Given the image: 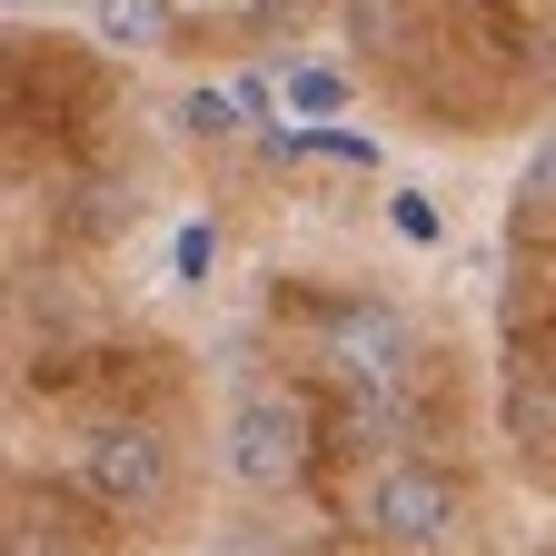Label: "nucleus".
I'll use <instances>...</instances> for the list:
<instances>
[{"label":"nucleus","mask_w":556,"mask_h":556,"mask_svg":"<svg viewBox=\"0 0 556 556\" xmlns=\"http://www.w3.org/2000/svg\"><path fill=\"white\" fill-rule=\"evenodd\" d=\"M368 527H378L388 546H438V536L457 527V486H447L428 457H388V467L368 477Z\"/></svg>","instance_id":"nucleus-1"},{"label":"nucleus","mask_w":556,"mask_h":556,"mask_svg":"<svg viewBox=\"0 0 556 556\" xmlns=\"http://www.w3.org/2000/svg\"><path fill=\"white\" fill-rule=\"evenodd\" d=\"M299 407L278 397V388H249L239 407H229V467H239V486H289L299 477Z\"/></svg>","instance_id":"nucleus-2"},{"label":"nucleus","mask_w":556,"mask_h":556,"mask_svg":"<svg viewBox=\"0 0 556 556\" xmlns=\"http://www.w3.org/2000/svg\"><path fill=\"white\" fill-rule=\"evenodd\" d=\"M80 477L100 486L110 507H160V497H169V447H160L150 428H100V438L80 447Z\"/></svg>","instance_id":"nucleus-3"},{"label":"nucleus","mask_w":556,"mask_h":556,"mask_svg":"<svg viewBox=\"0 0 556 556\" xmlns=\"http://www.w3.org/2000/svg\"><path fill=\"white\" fill-rule=\"evenodd\" d=\"M328 358H338L348 388H388V378L407 368V328H397V308H388V299H348V308L328 318Z\"/></svg>","instance_id":"nucleus-4"},{"label":"nucleus","mask_w":556,"mask_h":556,"mask_svg":"<svg viewBox=\"0 0 556 556\" xmlns=\"http://www.w3.org/2000/svg\"><path fill=\"white\" fill-rule=\"evenodd\" d=\"M100 50H160L169 40V0H90Z\"/></svg>","instance_id":"nucleus-5"},{"label":"nucleus","mask_w":556,"mask_h":556,"mask_svg":"<svg viewBox=\"0 0 556 556\" xmlns=\"http://www.w3.org/2000/svg\"><path fill=\"white\" fill-rule=\"evenodd\" d=\"M278 160H338V169H378V139L358 129H268Z\"/></svg>","instance_id":"nucleus-6"},{"label":"nucleus","mask_w":556,"mask_h":556,"mask_svg":"<svg viewBox=\"0 0 556 556\" xmlns=\"http://www.w3.org/2000/svg\"><path fill=\"white\" fill-rule=\"evenodd\" d=\"M348 30H358V50H397L407 40V0H348Z\"/></svg>","instance_id":"nucleus-7"},{"label":"nucleus","mask_w":556,"mask_h":556,"mask_svg":"<svg viewBox=\"0 0 556 556\" xmlns=\"http://www.w3.org/2000/svg\"><path fill=\"white\" fill-rule=\"evenodd\" d=\"M517 208H536V219H556V129L527 150V169H517Z\"/></svg>","instance_id":"nucleus-8"},{"label":"nucleus","mask_w":556,"mask_h":556,"mask_svg":"<svg viewBox=\"0 0 556 556\" xmlns=\"http://www.w3.org/2000/svg\"><path fill=\"white\" fill-rule=\"evenodd\" d=\"M289 110L328 119V110H348V80H338V70H289Z\"/></svg>","instance_id":"nucleus-9"},{"label":"nucleus","mask_w":556,"mask_h":556,"mask_svg":"<svg viewBox=\"0 0 556 556\" xmlns=\"http://www.w3.org/2000/svg\"><path fill=\"white\" fill-rule=\"evenodd\" d=\"M179 129H189V139H229V129H239V100H229V90H189V100H179Z\"/></svg>","instance_id":"nucleus-10"},{"label":"nucleus","mask_w":556,"mask_h":556,"mask_svg":"<svg viewBox=\"0 0 556 556\" xmlns=\"http://www.w3.org/2000/svg\"><path fill=\"white\" fill-rule=\"evenodd\" d=\"M388 219H397V239H417V249H438V239H447V219H438V199H428V189H397V199H388Z\"/></svg>","instance_id":"nucleus-11"},{"label":"nucleus","mask_w":556,"mask_h":556,"mask_svg":"<svg viewBox=\"0 0 556 556\" xmlns=\"http://www.w3.org/2000/svg\"><path fill=\"white\" fill-rule=\"evenodd\" d=\"M219 268V229H179V278H208Z\"/></svg>","instance_id":"nucleus-12"},{"label":"nucleus","mask_w":556,"mask_h":556,"mask_svg":"<svg viewBox=\"0 0 556 556\" xmlns=\"http://www.w3.org/2000/svg\"><path fill=\"white\" fill-rule=\"evenodd\" d=\"M11 11H30V0H11Z\"/></svg>","instance_id":"nucleus-13"}]
</instances>
